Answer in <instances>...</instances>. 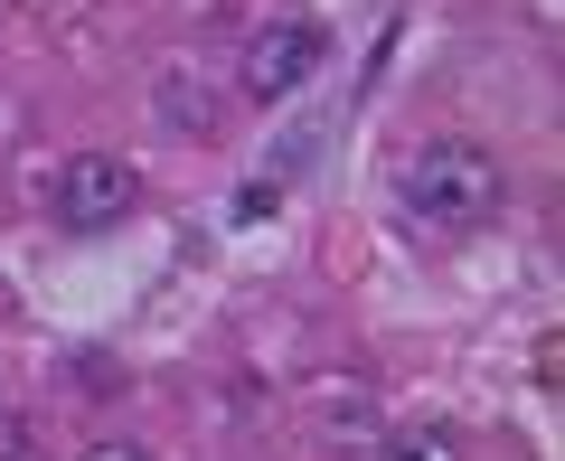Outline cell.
Instances as JSON below:
<instances>
[{"label":"cell","instance_id":"obj_1","mask_svg":"<svg viewBox=\"0 0 565 461\" xmlns=\"http://www.w3.org/2000/svg\"><path fill=\"white\" fill-rule=\"evenodd\" d=\"M396 199L415 226H434V236H462V226H490L500 217V161H490L481 141H415L396 170Z\"/></svg>","mask_w":565,"mask_h":461},{"label":"cell","instance_id":"obj_2","mask_svg":"<svg viewBox=\"0 0 565 461\" xmlns=\"http://www.w3.org/2000/svg\"><path fill=\"white\" fill-rule=\"evenodd\" d=\"M141 199L132 161H114V151H76V161L57 170V226H76V236H104V226H122Z\"/></svg>","mask_w":565,"mask_h":461},{"label":"cell","instance_id":"obj_3","mask_svg":"<svg viewBox=\"0 0 565 461\" xmlns=\"http://www.w3.org/2000/svg\"><path fill=\"white\" fill-rule=\"evenodd\" d=\"M321 57H330V39H321L311 20H274V29H255V39H245V95H255V104L302 95V85L321 76Z\"/></svg>","mask_w":565,"mask_h":461},{"label":"cell","instance_id":"obj_4","mask_svg":"<svg viewBox=\"0 0 565 461\" xmlns=\"http://www.w3.org/2000/svg\"><path fill=\"white\" fill-rule=\"evenodd\" d=\"M311 405H321V433L330 442H377V396H367L359 377H321Z\"/></svg>","mask_w":565,"mask_h":461},{"label":"cell","instance_id":"obj_5","mask_svg":"<svg viewBox=\"0 0 565 461\" xmlns=\"http://www.w3.org/2000/svg\"><path fill=\"white\" fill-rule=\"evenodd\" d=\"M377 461H462V442L434 433V424H415V433H386V442H377Z\"/></svg>","mask_w":565,"mask_h":461},{"label":"cell","instance_id":"obj_6","mask_svg":"<svg viewBox=\"0 0 565 461\" xmlns=\"http://www.w3.org/2000/svg\"><path fill=\"white\" fill-rule=\"evenodd\" d=\"M85 461H151V452H141V442H95Z\"/></svg>","mask_w":565,"mask_h":461},{"label":"cell","instance_id":"obj_7","mask_svg":"<svg viewBox=\"0 0 565 461\" xmlns=\"http://www.w3.org/2000/svg\"><path fill=\"white\" fill-rule=\"evenodd\" d=\"M0 433H10V405H0Z\"/></svg>","mask_w":565,"mask_h":461}]
</instances>
